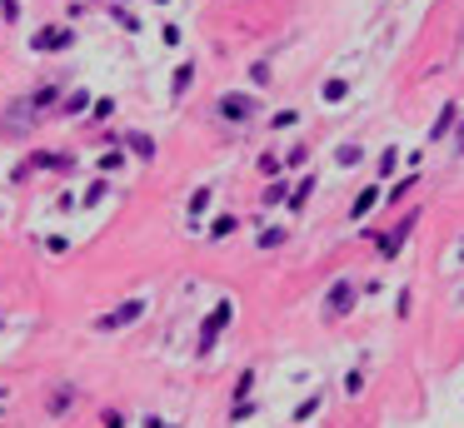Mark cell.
I'll use <instances>...</instances> for the list:
<instances>
[{"instance_id": "6da1fadb", "label": "cell", "mask_w": 464, "mask_h": 428, "mask_svg": "<svg viewBox=\"0 0 464 428\" xmlns=\"http://www.w3.org/2000/svg\"><path fill=\"white\" fill-rule=\"evenodd\" d=\"M350 304H354V284H350V279H340V284L325 294V314H330V319H345Z\"/></svg>"}, {"instance_id": "7a4b0ae2", "label": "cell", "mask_w": 464, "mask_h": 428, "mask_svg": "<svg viewBox=\"0 0 464 428\" xmlns=\"http://www.w3.org/2000/svg\"><path fill=\"white\" fill-rule=\"evenodd\" d=\"M220 110H225V120H250V115H255V100H245V95H225V100H220Z\"/></svg>"}, {"instance_id": "3957f363", "label": "cell", "mask_w": 464, "mask_h": 428, "mask_svg": "<svg viewBox=\"0 0 464 428\" xmlns=\"http://www.w3.org/2000/svg\"><path fill=\"white\" fill-rule=\"evenodd\" d=\"M225 324H230V304H220V309H215V319H210V329L200 334V354H205L210 344H215V334H220Z\"/></svg>"}, {"instance_id": "277c9868", "label": "cell", "mask_w": 464, "mask_h": 428, "mask_svg": "<svg viewBox=\"0 0 464 428\" xmlns=\"http://www.w3.org/2000/svg\"><path fill=\"white\" fill-rule=\"evenodd\" d=\"M140 309H145V304H140V299H135V304H120V309H115L110 319H105V329H110V324H130V319H135Z\"/></svg>"}, {"instance_id": "5b68a950", "label": "cell", "mask_w": 464, "mask_h": 428, "mask_svg": "<svg viewBox=\"0 0 464 428\" xmlns=\"http://www.w3.org/2000/svg\"><path fill=\"white\" fill-rule=\"evenodd\" d=\"M374 200H379V189L370 184V189H365V195H360V200H354V220H360V214H370V209H374Z\"/></svg>"}, {"instance_id": "8992f818", "label": "cell", "mask_w": 464, "mask_h": 428, "mask_svg": "<svg viewBox=\"0 0 464 428\" xmlns=\"http://www.w3.org/2000/svg\"><path fill=\"white\" fill-rule=\"evenodd\" d=\"M450 120H454V105H445V115L434 120V135H445V130H450Z\"/></svg>"}, {"instance_id": "52a82bcc", "label": "cell", "mask_w": 464, "mask_h": 428, "mask_svg": "<svg viewBox=\"0 0 464 428\" xmlns=\"http://www.w3.org/2000/svg\"><path fill=\"white\" fill-rule=\"evenodd\" d=\"M454 149H459V155H464V130H459V140H454Z\"/></svg>"}]
</instances>
